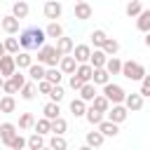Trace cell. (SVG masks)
I'll return each instance as SVG.
<instances>
[{
    "label": "cell",
    "mask_w": 150,
    "mask_h": 150,
    "mask_svg": "<svg viewBox=\"0 0 150 150\" xmlns=\"http://www.w3.org/2000/svg\"><path fill=\"white\" fill-rule=\"evenodd\" d=\"M19 45L23 49H38L45 45V30L38 28V26H30L26 30H21V38H19Z\"/></svg>",
    "instance_id": "cell-1"
},
{
    "label": "cell",
    "mask_w": 150,
    "mask_h": 150,
    "mask_svg": "<svg viewBox=\"0 0 150 150\" xmlns=\"http://www.w3.org/2000/svg\"><path fill=\"white\" fill-rule=\"evenodd\" d=\"M120 73H122L127 80H141V77L145 75V68H143L138 61H124L122 68H120Z\"/></svg>",
    "instance_id": "cell-2"
},
{
    "label": "cell",
    "mask_w": 150,
    "mask_h": 150,
    "mask_svg": "<svg viewBox=\"0 0 150 150\" xmlns=\"http://www.w3.org/2000/svg\"><path fill=\"white\" fill-rule=\"evenodd\" d=\"M61 59V54L56 52V47L52 45H42L38 52V63H47V66H56V61Z\"/></svg>",
    "instance_id": "cell-3"
},
{
    "label": "cell",
    "mask_w": 150,
    "mask_h": 150,
    "mask_svg": "<svg viewBox=\"0 0 150 150\" xmlns=\"http://www.w3.org/2000/svg\"><path fill=\"white\" fill-rule=\"evenodd\" d=\"M103 96L108 98V101H112V103H122L124 101V96H127V91L120 87V84H112L110 80L103 84Z\"/></svg>",
    "instance_id": "cell-4"
},
{
    "label": "cell",
    "mask_w": 150,
    "mask_h": 150,
    "mask_svg": "<svg viewBox=\"0 0 150 150\" xmlns=\"http://www.w3.org/2000/svg\"><path fill=\"white\" fill-rule=\"evenodd\" d=\"M23 82H26V77H23L21 73H16V70H14V73L2 82V89H5L7 94H16V91L21 89V84H23Z\"/></svg>",
    "instance_id": "cell-5"
},
{
    "label": "cell",
    "mask_w": 150,
    "mask_h": 150,
    "mask_svg": "<svg viewBox=\"0 0 150 150\" xmlns=\"http://www.w3.org/2000/svg\"><path fill=\"white\" fill-rule=\"evenodd\" d=\"M42 12H45V16H47L49 21H56V19L61 16V2H56V0H47L45 7H42Z\"/></svg>",
    "instance_id": "cell-6"
},
{
    "label": "cell",
    "mask_w": 150,
    "mask_h": 150,
    "mask_svg": "<svg viewBox=\"0 0 150 150\" xmlns=\"http://www.w3.org/2000/svg\"><path fill=\"white\" fill-rule=\"evenodd\" d=\"M16 70V61H14V56H7V54H2L0 56V75H12Z\"/></svg>",
    "instance_id": "cell-7"
},
{
    "label": "cell",
    "mask_w": 150,
    "mask_h": 150,
    "mask_svg": "<svg viewBox=\"0 0 150 150\" xmlns=\"http://www.w3.org/2000/svg\"><path fill=\"white\" fill-rule=\"evenodd\" d=\"M91 14H94V9H91V5H89L87 0L75 2V16H77V19H82V21H84V19H89Z\"/></svg>",
    "instance_id": "cell-8"
},
{
    "label": "cell",
    "mask_w": 150,
    "mask_h": 150,
    "mask_svg": "<svg viewBox=\"0 0 150 150\" xmlns=\"http://www.w3.org/2000/svg\"><path fill=\"white\" fill-rule=\"evenodd\" d=\"M0 26H2L5 33H16V30H19V19H16L14 14H7V16H2Z\"/></svg>",
    "instance_id": "cell-9"
},
{
    "label": "cell",
    "mask_w": 150,
    "mask_h": 150,
    "mask_svg": "<svg viewBox=\"0 0 150 150\" xmlns=\"http://www.w3.org/2000/svg\"><path fill=\"white\" fill-rule=\"evenodd\" d=\"M105 112L110 115V120H112V122H124V120H127V108H124V105H120V103H115V105H112V108H108Z\"/></svg>",
    "instance_id": "cell-10"
},
{
    "label": "cell",
    "mask_w": 150,
    "mask_h": 150,
    "mask_svg": "<svg viewBox=\"0 0 150 150\" xmlns=\"http://www.w3.org/2000/svg\"><path fill=\"white\" fill-rule=\"evenodd\" d=\"M98 131H101L103 136H115L120 129H117V122H112V120H101V122H98Z\"/></svg>",
    "instance_id": "cell-11"
},
{
    "label": "cell",
    "mask_w": 150,
    "mask_h": 150,
    "mask_svg": "<svg viewBox=\"0 0 150 150\" xmlns=\"http://www.w3.org/2000/svg\"><path fill=\"white\" fill-rule=\"evenodd\" d=\"M16 134V127L14 124H9V122H5V124H0V143H9L12 141V136Z\"/></svg>",
    "instance_id": "cell-12"
},
{
    "label": "cell",
    "mask_w": 150,
    "mask_h": 150,
    "mask_svg": "<svg viewBox=\"0 0 150 150\" xmlns=\"http://www.w3.org/2000/svg\"><path fill=\"white\" fill-rule=\"evenodd\" d=\"M54 47H56V52H59V54H70V52H73V40H70V38H63V35H59Z\"/></svg>",
    "instance_id": "cell-13"
},
{
    "label": "cell",
    "mask_w": 150,
    "mask_h": 150,
    "mask_svg": "<svg viewBox=\"0 0 150 150\" xmlns=\"http://www.w3.org/2000/svg\"><path fill=\"white\" fill-rule=\"evenodd\" d=\"M73 52H75V61H80V63H84V61H89V54H91V47H89V45H77V47H73Z\"/></svg>",
    "instance_id": "cell-14"
},
{
    "label": "cell",
    "mask_w": 150,
    "mask_h": 150,
    "mask_svg": "<svg viewBox=\"0 0 150 150\" xmlns=\"http://www.w3.org/2000/svg\"><path fill=\"white\" fill-rule=\"evenodd\" d=\"M91 80H94V84H105L108 80H110V73L101 66V68H94L91 70Z\"/></svg>",
    "instance_id": "cell-15"
},
{
    "label": "cell",
    "mask_w": 150,
    "mask_h": 150,
    "mask_svg": "<svg viewBox=\"0 0 150 150\" xmlns=\"http://www.w3.org/2000/svg\"><path fill=\"white\" fill-rule=\"evenodd\" d=\"M124 101H127L129 110H141L143 108V96L141 94H129V96H124Z\"/></svg>",
    "instance_id": "cell-16"
},
{
    "label": "cell",
    "mask_w": 150,
    "mask_h": 150,
    "mask_svg": "<svg viewBox=\"0 0 150 150\" xmlns=\"http://www.w3.org/2000/svg\"><path fill=\"white\" fill-rule=\"evenodd\" d=\"M105 59H108V56H105V52H103V49H96V52H91V54H89L91 68H101V66L105 63Z\"/></svg>",
    "instance_id": "cell-17"
},
{
    "label": "cell",
    "mask_w": 150,
    "mask_h": 150,
    "mask_svg": "<svg viewBox=\"0 0 150 150\" xmlns=\"http://www.w3.org/2000/svg\"><path fill=\"white\" fill-rule=\"evenodd\" d=\"M77 91H80V98H82V101H91V98H94V94H96V87H94L91 82H84Z\"/></svg>",
    "instance_id": "cell-18"
},
{
    "label": "cell",
    "mask_w": 150,
    "mask_h": 150,
    "mask_svg": "<svg viewBox=\"0 0 150 150\" xmlns=\"http://www.w3.org/2000/svg\"><path fill=\"white\" fill-rule=\"evenodd\" d=\"M61 70L63 73H75V56H68V54H61Z\"/></svg>",
    "instance_id": "cell-19"
},
{
    "label": "cell",
    "mask_w": 150,
    "mask_h": 150,
    "mask_svg": "<svg viewBox=\"0 0 150 150\" xmlns=\"http://www.w3.org/2000/svg\"><path fill=\"white\" fill-rule=\"evenodd\" d=\"M103 68H105V70H108L110 75H117V73H120V68H122V61H120L117 56H112V59H105Z\"/></svg>",
    "instance_id": "cell-20"
},
{
    "label": "cell",
    "mask_w": 150,
    "mask_h": 150,
    "mask_svg": "<svg viewBox=\"0 0 150 150\" xmlns=\"http://www.w3.org/2000/svg\"><path fill=\"white\" fill-rule=\"evenodd\" d=\"M28 75H30L35 82L42 80V77H45V66H42V63H30V66H28Z\"/></svg>",
    "instance_id": "cell-21"
},
{
    "label": "cell",
    "mask_w": 150,
    "mask_h": 150,
    "mask_svg": "<svg viewBox=\"0 0 150 150\" xmlns=\"http://www.w3.org/2000/svg\"><path fill=\"white\" fill-rule=\"evenodd\" d=\"M91 70H94V68H91V63H87V61H84L82 66H77V68H75V75H80L84 82H89V80H91Z\"/></svg>",
    "instance_id": "cell-22"
},
{
    "label": "cell",
    "mask_w": 150,
    "mask_h": 150,
    "mask_svg": "<svg viewBox=\"0 0 150 150\" xmlns=\"http://www.w3.org/2000/svg\"><path fill=\"white\" fill-rule=\"evenodd\" d=\"M35 89H38L35 82H23V84H21V96H23L26 101H33V98H35Z\"/></svg>",
    "instance_id": "cell-23"
},
{
    "label": "cell",
    "mask_w": 150,
    "mask_h": 150,
    "mask_svg": "<svg viewBox=\"0 0 150 150\" xmlns=\"http://www.w3.org/2000/svg\"><path fill=\"white\" fill-rule=\"evenodd\" d=\"M14 108H16V101H14L12 94H7V96L0 98V110H2V112H12Z\"/></svg>",
    "instance_id": "cell-24"
},
{
    "label": "cell",
    "mask_w": 150,
    "mask_h": 150,
    "mask_svg": "<svg viewBox=\"0 0 150 150\" xmlns=\"http://www.w3.org/2000/svg\"><path fill=\"white\" fill-rule=\"evenodd\" d=\"M91 101H94V103H91V108H96V110H103V112H105V110L110 108V101H108L103 94H101V96H98V94H94V98H91Z\"/></svg>",
    "instance_id": "cell-25"
},
{
    "label": "cell",
    "mask_w": 150,
    "mask_h": 150,
    "mask_svg": "<svg viewBox=\"0 0 150 150\" xmlns=\"http://www.w3.org/2000/svg\"><path fill=\"white\" fill-rule=\"evenodd\" d=\"M42 112H45V117H49V120H54V117H59V112H61V108H59V103L56 101H49L45 108H42Z\"/></svg>",
    "instance_id": "cell-26"
},
{
    "label": "cell",
    "mask_w": 150,
    "mask_h": 150,
    "mask_svg": "<svg viewBox=\"0 0 150 150\" xmlns=\"http://www.w3.org/2000/svg\"><path fill=\"white\" fill-rule=\"evenodd\" d=\"M12 14H14L16 19H23V16L28 14V5H26L23 0H19V2H14V7H12Z\"/></svg>",
    "instance_id": "cell-27"
},
{
    "label": "cell",
    "mask_w": 150,
    "mask_h": 150,
    "mask_svg": "<svg viewBox=\"0 0 150 150\" xmlns=\"http://www.w3.org/2000/svg\"><path fill=\"white\" fill-rule=\"evenodd\" d=\"M138 28H141L143 33L150 28V12H148V9H141V12H138Z\"/></svg>",
    "instance_id": "cell-28"
},
{
    "label": "cell",
    "mask_w": 150,
    "mask_h": 150,
    "mask_svg": "<svg viewBox=\"0 0 150 150\" xmlns=\"http://www.w3.org/2000/svg\"><path fill=\"white\" fill-rule=\"evenodd\" d=\"M84 110H87V105H84V101L82 98H73L70 101V112L77 117V115H84Z\"/></svg>",
    "instance_id": "cell-29"
},
{
    "label": "cell",
    "mask_w": 150,
    "mask_h": 150,
    "mask_svg": "<svg viewBox=\"0 0 150 150\" xmlns=\"http://www.w3.org/2000/svg\"><path fill=\"white\" fill-rule=\"evenodd\" d=\"M84 115H87V120H89L91 124H98V122L103 120V110H96V108H87Z\"/></svg>",
    "instance_id": "cell-30"
},
{
    "label": "cell",
    "mask_w": 150,
    "mask_h": 150,
    "mask_svg": "<svg viewBox=\"0 0 150 150\" xmlns=\"http://www.w3.org/2000/svg\"><path fill=\"white\" fill-rule=\"evenodd\" d=\"M45 35H47V38H59V35H63V28H61V23H56V21H52V23L47 26V30H45Z\"/></svg>",
    "instance_id": "cell-31"
},
{
    "label": "cell",
    "mask_w": 150,
    "mask_h": 150,
    "mask_svg": "<svg viewBox=\"0 0 150 150\" xmlns=\"http://www.w3.org/2000/svg\"><path fill=\"white\" fill-rule=\"evenodd\" d=\"M101 47H103V52H105V54H115V52L120 49V42H117V40H112V38H105Z\"/></svg>",
    "instance_id": "cell-32"
},
{
    "label": "cell",
    "mask_w": 150,
    "mask_h": 150,
    "mask_svg": "<svg viewBox=\"0 0 150 150\" xmlns=\"http://www.w3.org/2000/svg\"><path fill=\"white\" fill-rule=\"evenodd\" d=\"M33 124H35V131H38V134H47V131L52 129V120H49V117H42V120L33 122Z\"/></svg>",
    "instance_id": "cell-33"
},
{
    "label": "cell",
    "mask_w": 150,
    "mask_h": 150,
    "mask_svg": "<svg viewBox=\"0 0 150 150\" xmlns=\"http://www.w3.org/2000/svg\"><path fill=\"white\" fill-rule=\"evenodd\" d=\"M66 129H68V124H66L63 117H54V120H52V129H49V131H54V134H63Z\"/></svg>",
    "instance_id": "cell-34"
},
{
    "label": "cell",
    "mask_w": 150,
    "mask_h": 150,
    "mask_svg": "<svg viewBox=\"0 0 150 150\" xmlns=\"http://www.w3.org/2000/svg\"><path fill=\"white\" fill-rule=\"evenodd\" d=\"M45 77H47L52 84H59V82H61V70H59V68H49V70H45Z\"/></svg>",
    "instance_id": "cell-35"
},
{
    "label": "cell",
    "mask_w": 150,
    "mask_h": 150,
    "mask_svg": "<svg viewBox=\"0 0 150 150\" xmlns=\"http://www.w3.org/2000/svg\"><path fill=\"white\" fill-rule=\"evenodd\" d=\"M87 143L98 148V145L103 143V134H101V131H89V134H87Z\"/></svg>",
    "instance_id": "cell-36"
},
{
    "label": "cell",
    "mask_w": 150,
    "mask_h": 150,
    "mask_svg": "<svg viewBox=\"0 0 150 150\" xmlns=\"http://www.w3.org/2000/svg\"><path fill=\"white\" fill-rule=\"evenodd\" d=\"M141 9H143V7H141V2H138V0H129V5H127V9H124V12H127V16H136Z\"/></svg>",
    "instance_id": "cell-37"
},
{
    "label": "cell",
    "mask_w": 150,
    "mask_h": 150,
    "mask_svg": "<svg viewBox=\"0 0 150 150\" xmlns=\"http://www.w3.org/2000/svg\"><path fill=\"white\" fill-rule=\"evenodd\" d=\"M2 45H5V52H9V54H16L19 52V40L16 38H7Z\"/></svg>",
    "instance_id": "cell-38"
},
{
    "label": "cell",
    "mask_w": 150,
    "mask_h": 150,
    "mask_svg": "<svg viewBox=\"0 0 150 150\" xmlns=\"http://www.w3.org/2000/svg\"><path fill=\"white\" fill-rule=\"evenodd\" d=\"M14 61H16V66H19V68H28V66L33 63V59H30V54H26V52H21V54H19V56H16Z\"/></svg>",
    "instance_id": "cell-39"
},
{
    "label": "cell",
    "mask_w": 150,
    "mask_h": 150,
    "mask_svg": "<svg viewBox=\"0 0 150 150\" xmlns=\"http://www.w3.org/2000/svg\"><path fill=\"white\" fill-rule=\"evenodd\" d=\"M47 94H49V98H52V101H56V103L63 98V89H61L59 84H52V89H49Z\"/></svg>",
    "instance_id": "cell-40"
},
{
    "label": "cell",
    "mask_w": 150,
    "mask_h": 150,
    "mask_svg": "<svg viewBox=\"0 0 150 150\" xmlns=\"http://www.w3.org/2000/svg\"><path fill=\"white\" fill-rule=\"evenodd\" d=\"M33 122H35V120H33V115H30V112H23V115L19 117V127H21V129H30V127H33Z\"/></svg>",
    "instance_id": "cell-41"
},
{
    "label": "cell",
    "mask_w": 150,
    "mask_h": 150,
    "mask_svg": "<svg viewBox=\"0 0 150 150\" xmlns=\"http://www.w3.org/2000/svg\"><path fill=\"white\" fill-rule=\"evenodd\" d=\"M28 145H30V150H40V148L45 145V141H42L40 134H33V136L28 138Z\"/></svg>",
    "instance_id": "cell-42"
},
{
    "label": "cell",
    "mask_w": 150,
    "mask_h": 150,
    "mask_svg": "<svg viewBox=\"0 0 150 150\" xmlns=\"http://www.w3.org/2000/svg\"><path fill=\"white\" fill-rule=\"evenodd\" d=\"M105 38H108V35H105V30H101V28H98V30H94V33H91V42H94V45H96V47H101V45H103V40H105Z\"/></svg>",
    "instance_id": "cell-43"
},
{
    "label": "cell",
    "mask_w": 150,
    "mask_h": 150,
    "mask_svg": "<svg viewBox=\"0 0 150 150\" xmlns=\"http://www.w3.org/2000/svg\"><path fill=\"white\" fill-rule=\"evenodd\" d=\"M7 145H9V148H14V150H21V148L26 145V141H23V138H21L19 134H14V136H12V141H9Z\"/></svg>",
    "instance_id": "cell-44"
},
{
    "label": "cell",
    "mask_w": 150,
    "mask_h": 150,
    "mask_svg": "<svg viewBox=\"0 0 150 150\" xmlns=\"http://www.w3.org/2000/svg\"><path fill=\"white\" fill-rule=\"evenodd\" d=\"M54 150H63L66 148V141L61 138V134H54V138H52V143H49Z\"/></svg>",
    "instance_id": "cell-45"
},
{
    "label": "cell",
    "mask_w": 150,
    "mask_h": 150,
    "mask_svg": "<svg viewBox=\"0 0 150 150\" xmlns=\"http://www.w3.org/2000/svg\"><path fill=\"white\" fill-rule=\"evenodd\" d=\"M141 80H143V84H141V91H138V94H141V96H148V94H150V77L143 75Z\"/></svg>",
    "instance_id": "cell-46"
},
{
    "label": "cell",
    "mask_w": 150,
    "mask_h": 150,
    "mask_svg": "<svg viewBox=\"0 0 150 150\" xmlns=\"http://www.w3.org/2000/svg\"><path fill=\"white\" fill-rule=\"evenodd\" d=\"M82 84H84V80H82L80 75H75V73H70V87H73V89H80Z\"/></svg>",
    "instance_id": "cell-47"
},
{
    "label": "cell",
    "mask_w": 150,
    "mask_h": 150,
    "mask_svg": "<svg viewBox=\"0 0 150 150\" xmlns=\"http://www.w3.org/2000/svg\"><path fill=\"white\" fill-rule=\"evenodd\" d=\"M38 89H40L42 94H47V91L52 89V82H49L47 77H42V80H38Z\"/></svg>",
    "instance_id": "cell-48"
},
{
    "label": "cell",
    "mask_w": 150,
    "mask_h": 150,
    "mask_svg": "<svg viewBox=\"0 0 150 150\" xmlns=\"http://www.w3.org/2000/svg\"><path fill=\"white\" fill-rule=\"evenodd\" d=\"M2 54H5V45L0 42V56H2Z\"/></svg>",
    "instance_id": "cell-49"
},
{
    "label": "cell",
    "mask_w": 150,
    "mask_h": 150,
    "mask_svg": "<svg viewBox=\"0 0 150 150\" xmlns=\"http://www.w3.org/2000/svg\"><path fill=\"white\" fill-rule=\"evenodd\" d=\"M2 82H5V80H2V75H0V89H2Z\"/></svg>",
    "instance_id": "cell-50"
},
{
    "label": "cell",
    "mask_w": 150,
    "mask_h": 150,
    "mask_svg": "<svg viewBox=\"0 0 150 150\" xmlns=\"http://www.w3.org/2000/svg\"><path fill=\"white\" fill-rule=\"evenodd\" d=\"M77 2H80V0H77Z\"/></svg>",
    "instance_id": "cell-51"
}]
</instances>
